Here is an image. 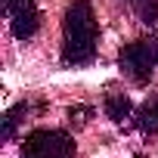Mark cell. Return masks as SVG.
Masks as SVG:
<instances>
[{
	"instance_id": "7a4b0ae2",
	"label": "cell",
	"mask_w": 158,
	"mask_h": 158,
	"mask_svg": "<svg viewBox=\"0 0 158 158\" xmlns=\"http://www.w3.org/2000/svg\"><path fill=\"white\" fill-rule=\"evenodd\" d=\"M22 158H74V139L65 130H31L22 139Z\"/></svg>"
},
{
	"instance_id": "9c48e42d",
	"label": "cell",
	"mask_w": 158,
	"mask_h": 158,
	"mask_svg": "<svg viewBox=\"0 0 158 158\" xmlns=\"http://www.w3.org/2000/svg\"><path fill=\"white\" fill-rule=\"evenodd\" d=\"M93 112L90 109H81V106H77V109H68V118H71V124L77 121V124H87V118H90Z\"/></svg>"
},
{
	"instance_id": "ba28073f",
	"label": "cell",
	"mask_w": 158,
	"mask_h": 158,
	"mask_svg": "<svg viewBox=\"0 0 158 158\" xmlns=\"http://www.w3.org/2000/svg\"><path fill=\"white\" fill-rule=\"evenodd\" d=\"M28 6H37V0H3V10L13 16L19 10H28Z\"/></svg>"
},
{
	"instance_id": "8992f818",
	"label": "cell",
	"mask_w": 158,
	"mask_h": 158,
	"mask_svg": "<svg viewBox=\"0 0 158 158\" xmlns=\"http://www.w3.org/2000/svg\"><path fill=\"white\" fill-rule=\"evenodd\" d=\"M136 124H139L146 133H158V93L149 96V99L139 106V112H136Z\"/></svg>"
},
{
	"instance_id": "8fae6325",
	"label": "cell",
	"mask_w": 158,
	"mask_h": 158,
	"mask_svg": "<svg viewBox=\"0 0 158 158\" xmlns=\"http://www.w3.org/2000/svg\"><path fill=\"white\" fill-rule=\"evenodd\" d=\"M127 3H136V0H127Z\"/></svg>"
},
{
	"instance_id": "3957f363",
	"label": "cell",
	"mask_w": 158,
	"mask_h": 158,
	"mask_svg": "<svg viewBox=\"0 0 158 158\" xmlns=\"http://www.w3.org/2000/svg\"><path fill=\"white\" fill-rule=\"evenodd\" d=\"M118 65H121V71L130 77L133 84H146L149 77H152L155 59H152L146 40H133V44H127V47L118 53Z\"/></svg>"
},
{
	"instance_id": "30bf717a",
	"label": "cell",
	"mask_w": 158,
	"mask_h": 158,
	"mask_svg": "<svg viewBox=\"0 0 158 158\" xmlns=\"http://www.w3.org/2000/svg\"><path fill=\"white\" fill-rule=\"evenodd\" d=\"M146 47H149V53H152V59H155V65H158V37H149Z\"/></svg>"
},
{
	"instance_id": "6da1fadb",
	"label": "cell",
	"mask_w": 158,
	"mask_h": 158,
	"mask_svg": "<svg viewBox=\"0 0 158 158\" xmlns=\"http://www.w3.org/2000/svg\"><path fill=\"white\" fill-rule=\"evenodd\" d=\"M62 62L65 65H87L96 56V40H99V28H96V16L90 0H74L65 10L62 19Z\"/></svg>"
},
{
	"instance_id": "52a82bcc",
	"label": "cell",
	"mask_w": 158,
	"mask_h": 158,
	"mask_svg": "<svg viewBox=\"0 0 158 158\" xmlns=\"http://www.w3.org/2000/svg\"><path fill=\"white\" fill-rule=\"evenodd\" d=\"M25 112H28V106H16V109H10L3 115V139H13V133H16V127H19Z\"/></svg>"
},
{
	"instance_id": "277c9868",
	"label": "cell",
	"mask_w": 158,
	"mask_h": 158,
	"mask_svg": "<svg viewBox=\"0 0 158 158\" xmlns=\"http://www.w3.org/2000/svg\"><path fill=\"white\" fill-rule=\"evenodd\" d=\"M10 19H13V34H16L19 40L34 37V34H37V28H40V13H37V6L19 10V13H13Z\"/></svg>"
},
{
	"instance_id": "5b68a950",
	"label": "cell",
	"mask_w": 158,
	"mask_h": 158,
	"mask_svg": "<svg viewBox=\"0 0 158 158\" xmlns=\"http://www.w3.org/2000/svg\"><path fill=\"white\" fill-rule=\"evenodd\" d=\"M130 112H133V102H130L124 93H112V96H106V115H109L115 124H124V121L130 118Z\"/></svg>"
}]
</instances>
